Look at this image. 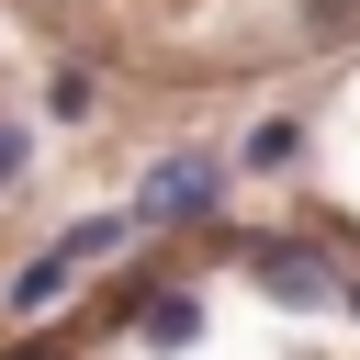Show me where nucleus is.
I'll list each match as a JSON object with an SVG mask.
<instances>
[{
	"label": "nucleus",
	"mask_w": 360,
	"mask_h": 360,
	"mask_svg": "<svg viewBox=\"0 0 360 360\" xmlns=\"http://www.w3.org/2000/svg\"><path fill=\"white\" fill-rule=\"evenodd\" d=\"M22 158H34V146H22V124H0V191L22 180Z\"/></svg>",
	"instance_id": "7"
},
{
	"label": "nucleus",
	"mask_w": 360,
	"mask_h": 360,
	"mask_svg": "<svg viewBox=\"0 0 360 360\" xmlns=\"http://www.w3.org/2000/svg\"><path fill=\"white\" fill-rule=\"evenodd\" d=\"M45 101H56V112H68V124H79V112H90V101H101V90H90V68H56V90H45Z\"/></svg>",
	"instance_id": "4"
},
{
	"label": "nucleus",
	"mask_w": 360,
	"mask_h": 360,
	"mask_svg": "<svg viewBox=\"0 0 360 360\" xmlns=\"http://www.w3.org/2000/svg\"><path fill=\"white\" fill-rule=\"evenodd\" d=\"M225 202V158H169L146 191H135V236H158V225H202Z\"/></svg>",
	"instance_id": "2"
},
{
	"label": "nucleus",
	"mask_w": 360,
	"mask_h": 360,
	"mask_svg": "<svg viewBox=\"0 0 360 360\" xmlns=\"http://www.w3.org/2000/svg\"><path fill=\"white\" fill-rule=\"evenodd\" d=\"M146 338H158V349H180V338H191V304H180V292H169V304H146Z\"/></svg>",
	"instance_id": "5"
},
{
	"label": "nucleus",
	"mask_w": 360,
	"mask_h": 360,
	"mask_svg": "<svg viewBox=\"0 0 360 360\" xmlns=\"http://www.w3.org/2000/svg\"><path fill=\"white\" fill-rule=\"evenodd\" d=\"M124 236H135V214H90V225H68L56 248H34L22 281H11V315H45V304L79 281V259H101V248H124Z\"/></svg>",
	"instance_id": "1"
},
{
	"label": "nucleus",
	"mask_w": 360,
	"mask_h": 360,
	"mask_svg": "<svg viewBox=\"0 0 360 360\" xmlns=\"http://www.w3.org/2000/svg\"><path fill=\"white\" fill-rule=\"evenodd\" d=\"M304 22H315V34H360V0H315Z\"/></svg>",
	"instance_id": "6"
},
{
	"label": "nucleus",
	"mask_w": 360,
	"mask_h": 360,
	"mask_svg": "<svg viewBox=\"0 0 360 360\" xmlns=\"http://www.w3.org/2000/svg\"><path fill=\"white\" fill-rule=\"evenodd\" d=\"M236 259L281 292V304H326L338 292V270H326V248H304V236H236Z\"/></svg>",
	"instance_id": "3"
}]
</instances>
